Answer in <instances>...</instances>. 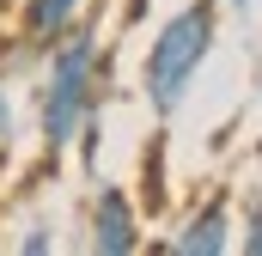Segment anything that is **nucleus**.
<instances>
[{"label": "nucleus", "instance_id": "423d86ee", "mask_svg": "<svg viewBox=\"0 0 262 256\" xmlns=\"http://www.w3.org/2000/svg\"><path fill=\"white\" fill-rule=\"evenodd\" d=\"M244 250L262 256V195H256V207H250V220H244Z\"/></svg>", "mask_w": 262, "mask_h": 256}, {"label": "nucleus", "instance_id": "1a4fd4ad", "mask_svg": "<svg viewBox=\"0 0 262 256\" xmlns=\"http://www.w3.org/2000/svg\"><path fill=\"white\" fill-rule=\"evenodd\" d=\"M220 6H232V12H250V0H220Z\"/></svg>", "mask_w": 262, "mask_h": 256}, {"label": "nucleus", "instance_id": "7ed1b4c3", "mask_svg": "<svg viewBox=\"0 0 262 256\" xmlns=\"http://www.w3.org/2000/svg\"><path fill=\"white\" fill-rule=\"evenodd\" d=\"M85 244L98 256H134L140 250V214H134V195L122 183H98L92 207H85Z\"/></svg>", "mask_w": 262, "mask_h": 256}, {"label": "nucleus", "instance_id": "f257e3e1", "mask_svg": "<svg viewBox=\"0 0 262 256\" xmlns=\"http://www.w3.org/2000/svg\"><path fill=\"white\" fill-rule=\"evenodd\" d=\"M98 98H104V37H98V25H73L49 49V73L37 86V134H43L49 159H61L92 128Z\"/></svg>", "mask_w": 262, "mask_h": 256}, {"label": "nucleus", "instance_id": "39448f33", "mask_svg": "<svg viewBox=\"0 0 262 256\" xmlns=\"http://www.w3.org/2000/svg\"><path fill=\"white\" fill-rule=\"evenodd\" d=\"M79 6L85 0H25V12H18L25 18V43L31 49H55L67 31L79 25Z\"/></svg>", "mask_w": 262, "mask_h": 256}, {"label": "nucleus", "instance_id": "0eeeda50", "mask_svg": "<svg viewBox=\"0 0 262 256\" xmlns=\"http://www.w3.org/2000/svg\"><path fill=\"white\" fill-rule=\"evenodd\" d=\"M18 250H31V256H43V250H55V238H49V226H31L25 232V244Z\"/></svg>", "mask_w": 262, "mask_h": 256}, {"label": "nucleus", "instance_id": "f03ea898", "mask_svg": "<svg viewBox=\"0 0 262 256\" xmlns=\"http://www.w3.org/2000/svg\"><path fill=\"white\" fill-rule=\"evenodd\" d=\"M213 43H220V0H189V6H177L152 31L146 61H140V92H146V110L159 122H171L189 104V92H195Z\"/></svg>", "mask_w": 262, "mask_h": 256}, {"label": "nucleus", "instance_id": "6e6552de", "mask_svg": "<svg viewBox=\"0 0 262 256\" xmlns=\"http://www.w3.org/2000/svg\"><path fill=\"white\" fill-rule=\"evenodd\" d=\"M6 134H12V104H6V86H0V146H6Z\"/></svg>", "mask_w": 262, "mask_h": 256}, {"label": "nucleus", "instance_id": "20e7f679", "mask_svg": "<svg viewBox=\"0 0 262 256\" xmlns=\"http://www.w3.org/2000/svg\"><path fill=\"white\" fill-rule=\"evenodd\" d=\"M220 250H232V201L226 195L201 201L171 238V256H220Z\"/></svg>", "mask_w": 262, "mask_h": 256}]
</instances>
